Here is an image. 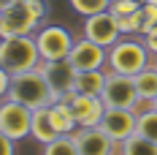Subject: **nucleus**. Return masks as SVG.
<instances>
[{
	"mask_svg": "<svg viewBox=\"0 0 157 155\" xmlns=\"http://www.w3.org/2000/svg\"><path fill=\"white\" fill-rule=\"evenodd\" d=\"M6 98L19 101V104L30 106L33 112L57 101V95H54V90H52V84L46 82L44 71H41V65H38V68H30V71H22V74H14Z\"/></svg>",
	"mask_w": 157,
	"mask_h": 155,
	"instance_id": "2",
	"label": "nucleus"
},
{
	"mask_svg": "<svg viewBox=\"0 0 157 155\" xmlns=\"http://www.w3.org/2000/svg\"><path fill=\"white\" fill-rule=\"evenodd\" d=\"M136 3H141V6H144V3H146V0H136Z\"/></svg>",
	"mask_w": 157,
	"mask_h": 155,
	"instance_id": "31",
	"label": "nucleus"
},
{
	"mask_svg": "<svg viewBox=\"0 0 157 155\" xmlns=\"http://www.w3.org/2000/svg\"><path fill=\"white\" fill-rule=\"evenodd\" d=\"M119 155H157V141L146 139L141 133H133L127 141L119 144Z\"/></svg>",
	"mask_w": 157,
	"mask_h": 155,
	"instance_id": "18",
	"label": "nucleus"
},
{
	"mask_svg": "<svg viewBox=\"0 0 157 155\" xmlns=\"http://www.w3.org/2000/svg\"><path fill=\"white\" fill-rule=\"evenodd\" d=\"M46 19V3L44 0H16L6 3L0 16V38H14V35H33L41 30Z\"/></svg>",
	"mask_w": 157,
	"mask_h": 155,
	"instance_id": "1",
	"label": "nucleus"
},
{
	"mask_svg": "<svg viewBox=\"0 0 157 155\" xmlns=\"http://www.w3.org/2000/svg\"><path fill=\"white\" fill-rule=\"evenodd\" d=\"M0 65L14 76L22 71H30L41 65V52L35 44V35H14L0 38Z\"/></svg>",
	"mask_w": 157,
	"mask_h": 155,
	"instance_id": "3",
	"label": "nucleus"
},
{
	"mask_svg": "<svg viewBox=\"0 0 157 155\" xmlns=\"http://www.w3.org/2000/svg\"><path fill=\"white\" fill-rule=\"evenodd\" d=\"M68 106L73 112V120L78 128H92L100 125L103 114H106V104L100 95H84V93H68L65 95Z\"/></svg>",
	"mask_w": 157,
	"mask_h": 155,
	"instance_id": "8",
	"label": "nucleus"
},
{
	"mask_svg": "<svg viewBox=\"0 0 157 155\" xmlns=\"http://www.w3.org/2000/svg\"><path fill=\"white\" fill-rule=\"evenodd\" d=\"M3 3H16V0H3Z\"/></svg>",
	"mask_w": 157,
	"mask_h": 155,
	"instance_id": "30",
	"label": "nucleus"
},
{
	"mask_svg": "<svg viewBox=\"0 0 157 155\" xmlns=\"http://www.w3.org/2000/svg\"><path fill=\"white\" fill-rule=\"evenodd\" d=\"M109 60V49L95 44L90 38H78L73 41V49L68 55V63L76 68V71H92V68H103Z\"/></svg>",
	"mask_w": 157,
	"mask_h": 155,
	"instance_id": "12",
	"label": "nucleus"
},
{
	"mask_svg": "<svg viewBox=\"0 0 157 155\" xmlns=\"http://www.w3.org/2000/svg\"><path fill=\"white\" fill-rule=\"evenodd\" d=\"M35 44L41 60H65L73 49V35L60 25H46L35 33Z\"/></svg>",
	"mask_w": 157,
	"mask_h": 155,
	"instance_id": "7",
	"label": "nucleus"
},
{
	"mask_svg": "<svg viewBox=\"0 0 157 155\" xmlns=\"http://www.w3.org/2000/svg\"><path fill=\"white\" fill-rule=\"evenodd\" d=\"M136 8H141V3H136V0H111L109 11L114 16H125V14H133Z\"/></svg>",
	"mask_w": 157,
	"mask_h": 155,
	"instance_id": "23",
	"label": "nucleus"
},
{
	"mask_svg": "<svg viewBox=\"0 0 157 155\" xmlns=\"http://www.w3.org/2000/svg\"><path fill=\"white\" fill-rule=\"evenodd\" d=\"M100 98L106 106H114V109H136L141 101L136 79L127 76V74H117V71L106 74V84H103Z\"/></svg>",
	"mask_w": 157,
	"mask_h": 155,
	"instance_id": "5",
	"label": "nucleus"
},
{
	"mask_svg": "<svg viewBox=\"0 0 157 155\" xmlns=\"http://www.w3.org/2000/svg\"><path fill=\"white\" fill-rule=\"evenodd\" d=\"M152 106H155V109H157V98H155V101H152Z\"/></svg>",
	"mask_w": 157,
	"mask_h": 155,
	"instance_id": "29",
	"label": "nucleus"
},
{
	"mask_svg": "<svg viewBox=\"0 0 157 155\" xmlns=\"http://www.w3.org/2000/svg\"><path fill=\"white\" fill-rule=\"evenodd\" d=\"M73 139H76L78 155H117L119 153V144L111 139L100 125L76 128V131H73Z\"/></svg>",
	"mask_w": 157,
	"mask_h": 155,
	"instance_id": "9",
	"label": "nucleus"
},
{
	"mask_svg": "<svg viewBox=\"0 0 157 155\" xmlns=\"http://www.w3.org/2000/svg\"><path fill=\"white\" fill-rule=\"evenodd\" d=\"M3 8H6V3H3V0H0V16H3Z\"/></svg>",
	"mask_w": 157,
	"mask_h": 155,
	"instance_id": "27",
	"label": "nucleus"
},
{
	"mask_svg": "<svg viewBox=\"0 0 157 155\" xmlns=\"http://www.w3.org/2000/svg\"><path fill=\"white\" fill-rule=\"evenodd\" d=\"M119 22L111 11H100V14H92V16H84V38H90L100 47H114L119 41Z\"/></svg>",
	"mask_w": 157,
	"mask_h": 155,
	"instance_id": "10",
	"label": "nucleus"
},
{
	"mask_svg": "<svg viewBox=\"0 0 157 155\" xmlns=\"http://www.w3.org/2000/svg\"><path fill=\"white\" fill-rule=\"evenodd\" d=\"M117 22H119L122 35H136L144 27V8H136L133 14H125V16H117Z\"/></svg>",
	"mask_w": 157,
	"mask_h": 155,
	"instance_id": "21",
	"label": "nucleus"
},
{
	"mask_svg": "<svg viewBox=\"0 0 157 155\" xmlns=\"http://www.w3.org/2000/svg\"><path fill=\"white\" fill-rule=\"evenodd\" d=\"M0 131L6 136H11L14 141L30 136L33 131V109L19 104V101H11V98H3L0 101Z\"/></svg>",
	"mask_w": 157,
	"mask_h": 155,
	"instance_id": "6",
	"label": "nucleus"
},
{
	"mask_svg": "<svg viewBox=\"0 0 157 155\" xmlns=\"http://www.w3.org/2000/svg\"><path fill=\"white\" fill-rule=\"evenodd\" d=\"M30 136L35 141H41V144H49V141H54L60 133H57V128L52 123V114H49V106H41L33 112V131Z\"/></svg>",
	"mask_w": 157,
	"mask_h": 155,
	"instance_id": "14",
	"label": "nucleus"
},
{
	"mask_svg": "<svg viewBox=\"0 0 157 155\" xmlns=\"http://www.w3.org/2000/svg\"><path fill=\"white\" fill-rule=\"evenodd\" d=\"M111 0H71V8L81 16H92L100 14V11H109Z\"/></svg>",
	"mask_w": 157,
	"mask_h": 155,
	"instance_id": "22",
	"label": "nucleus"
},
{
	"mask_svg": "<svg viewBox=\"0 0 157 155\" xmlns=\"http://www.w3.org/2000/svg\"><path fill=\"white\" fill-rule=\"evenodd\" d=\"M49 114H52V123L57 128V133H73L78 125L73 120V112L68 106V101L65 98H57L54 104H49Z\"/></svg>",
	"mask_w": 157,
	"mask_h": 155,
	"instance_id": "16",
	"label": "nucleus"
},
{
	"mask_svg": "<svg viewBox=\"0 0 157 155\" xmlns=\"http://www.w3.org/2000/svg\"><path fill=\"white\" fill-rule=\"evenodd\" d=\"M136 87H138V95H141V101H155L157 98V68L155 65H149V68H144L141 74H136Z\"/></svg>",
	"mask_w": 157,
	"mask_h": 155,
	"instance_id": "17",
	"label": "nucleus"
},
{
	"mask_svg": "<svg viewBox=\"0 0 157 155\" xmlns=\"http://www.w3.org/2000/svg\"><path fill=\"white\" fill-rule=\"evenodd\" d=\"M41 71L46 82L52 84V90L57 98H65L68 93H73V79H76V68L65 60H41Z\"/></svg>",
	"mask_w": 157,
	"mask_h": 155,
	"instance_id": "13",
	"label": "nucleus"
},
{
	"mask_svg": "<svg viewBox=\"0 0 157 155\" xmlns=\"http://www.w3.org/2000/svg\"><path fill=\"white\" fill-rule=\"evenodd\" d=\"M144 44H146V49L152 55H157V25H152L149 30L144 33Z\"/></svg>",
	"mask_w": 157,
	"mask_h": 155,
	"instance_id": "24",
	"label": "nucleus"
},
{
	"mask_svg": "<svg viewBox=\"0 0 157 155\" xmlns=\"http://www.w3.org/2000/svg\"><path fill=\"white\" fill-rule=\"evenodd\" d=\"M152 65H155V68H157V55H155V60H152Z\"/></svg>",
	"mask_w": 157,
	"mask_h": 155,
	"instance_id": "28",
	"label": "nucleus"
},
{
	"mask_svg": "<svg viewBox=\"0 0 157 155\" xmlns=\"http://www.w3.org/2000/svg\"><path fill=\"white\" fill-rule=\"evenodd\" d=\"M8 87H11V74H8V71L0 65V101L8 95Z\"/></svg>",
	"mask_w": 157,
	"mask_h": 155,
	"instance_id": "25",
	"label": "nucleus"
},
{
	"mask_svg": "<svg viewBox=\"0 0 157 155\" xmlns=\"http://www.w3.org/2000/svg\"><path fill=\"white\" fill-rule=\"evenodd\" d=\"M106 84V71L103 68H92V71H76L73 79V93H84V95H100Z\"/></svg>",
	"mask_w": 157,
	"mask_h": 155,
	"instance_id": "15",
	"label": "nucleus"
},
{
	"mask_svg": "<svg viewBox=\"0 0 157 155\" xmlns=\"http://www.w3.org/2000/svg\"><path fill=\"white\" fill-rule=\"evenodd\" d=\"M44 155H78L73 133H60L54 141L44 144Z\"/></svg>",
	"mask_w": 157,
	"mask_h": 155,
	"instance_id": "19",
	"label": "nucleus"
},
{
	"mask_svg": "<svg viewBox=\"0 0 157 155\" xmlns=\"http://www.w3.org/2000/svg\"><path fill=\"white\" fill-rule=\"evenodd\" d=\"M136 125H138V114L133 109H114V106H106V114L100 120V128L109 133L117 144L127 141L133 133H136Z\"/></svg>",
	"mask_w": 157,
	"mask_h": 155,
	"instance_id": "11",
	"label": "nucleus"
},
{
	"mask_svg": "<svg viewBox=\"0 0 157 155\" xmlns=\"http://www.w3.org/2000/svg\"><path fill=\"white\" fill-rule=\"evenodd\" d=\"M109 71L117 74H127V76H136L141 74L144 68L152 65V52L146 49L144 41H117L114 47H109Z\"/></svg>",
	"mask_w": 157,
	"mask_h": 155,
	"instance_id": "4",
	"label": "nucleus"
},
{
	"mask_svg": "<svg viewBox=\"0 0 157 155\" xmlns=\"http://www.w3.org/2000/svg\"><path fill=\"white\" fill-rule=\"evenodd\" d=\"M14 144L16 141L11 136H6L3 131H0V155H14Z\"/></svg>",
	"mask_w": 157,
	"mask_h": 155,
	"instance_id": "26",
	"label": "nucleus"
},
{
	"mask_svg": "<svg viewBox=\"0 0 157 155\" xmlns=\"http://www.w3.org/2000/svg\"><path fill=\"white\" fill-rule=\"evenodd\" d=\"M136 133H141V136H146V139L157 141V109H155V106L138 112V125H136Z\"/></svg>",
	"mask_w": 157,
	"mask_h": 155,
	"instance_id": "20",
	"label": "nucleus"
}]
</instances>
